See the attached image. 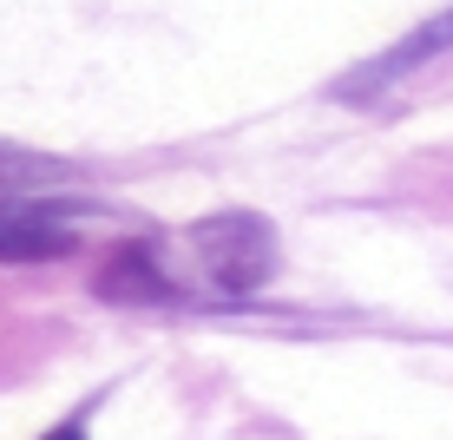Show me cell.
<instances>
[{
  "mask_svg": "<svg viewBox=\"0 0 453 440\" xmlns=\"http://www.w3.org/2000/svg\"><path fill=\"white\" fill-rule=\"evenodd\" d=\"M191 250H197V263H204V282L224 289V296L263 289L270 270H276V230L263 224V217H250V211L204 217V224L191 230Z\"/></svg>",
  "mask_w": 453,
  "mask_h": 440,
  "instance_id": "6da1fadb",
  "label": "cell"
},
{
  "mask_svg": "<svg viewBox=\"0 0 453 440\" xmlns=\"http://www.w3.org/2000/svg\"><path fill=\"white\" fill-rule=\"evenodd\" d=\"M80 250V230L59 204L40 197H0V263H53Z\"/></svg>",
  "mask_w": 453,
  "mask_h": 440,
  "instance_id": "7a4b0ae2",
  "label": "cell"
},
{
  "mask_svg": "<svg viewBox=\"0 0 453 440\" xmlns=\"http://www.w3.org/2000/svg\"><path fill=\"white\" fill-rule=\"evenodd\" d=\"M441 53H453V7H447V13H434V20H420L414 34H401V40L388 46L381 59L355 66V80H342L335 92H342V99H362V92H381V86H395L401 73L427 66V59H441Z\"/></svg>",
  "mask_w": 453,
  "mask_h": 440,
  "instance_id": "3957f363",
  "label": "cell"
},
{
  "mask_svg": "<svg viewBox=\"0 0 453 440\" xmlns=\"http://www.w3.org/2000/svg\"><path fill=\"white\" fill-rule=\"evenodd\" d=\"M92 289H99L105 303H171V296H178V282L158 270V257H151L145 237H132V243H119L112 257H105V270H99Z\"/></svg>",
  "mask_w": 453,
  "mask_h": 440,
  "instance_id": "277c9868",
  "label": "cell"
},
{
  "mask_svg": "<svg viewBox=\"0 0 453 440\" xmlns=\"http://www.w3.org/2000/svg\"><path fill=\"white\" fill-rule=\"evenodd\" d=\"M46 440H86V428H80V421H66V428H53Z\"/></svg>",
  "mask_w": 453,
  "mask_h": 440,
  "instance_id": "5b68a950",
  "label": "cell"
}]
</instances>
